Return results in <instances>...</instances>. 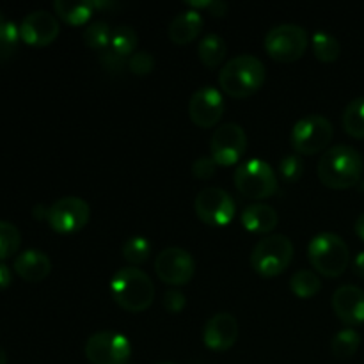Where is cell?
<instances>
[{"mask_svg":"<svg viewBox=\"0 0 364 364\" xmlns=\"http://www.w3.org/2000/svg\"><path fill=\"white\" fill-rule=\"evenodd\" d=\"M309 45V34L302 25L281 23L270 28L265 36V50L274 60L294 63L299 60Z\"/></svg>","mask_w":364,"mask_h":364,"instance_id":"cell-8","label":"cell"},{"mask_svg":"<svg viewBox=\"0 0 364 364\" xmlns=\"http://www.w3.org/2000/svg\"><path fill=\"white\" fill-rule=\"evenodd\" d=\"M84 43L92 50H105L110 46V38H112V28L107 21L96 20L92 23H89L87 27L84 28Z\"/></svg>","mask_w":364,"mask_h":364,"instance_id":"cell-28","label":"cell"},{"mask_svg":"<svg viewBox=\"0 0 364 364\" xmlns=\"http://www.w3.org/2000/svg\"><path fill=\"white\" fill-rule=\"evenodd\" d=\"M156 364H176V363H156Z\"/></svg>","mask_w":364,"mask_h":364,"instance_id":"cell-44","label":"cell"},{"mask_svg":"<svg viewBox=\"0 0 364 364\" xmlns=\"http://www.w3.org/2000/svg\"><path fill=\"white\" fill-rule=\"evenodd\" d=\"M226 110L223 92L212 85H203L192 92L188 102V114L194 124L201 128H210L219 123Z\"/></svg>","mask_w":364,"mask_h":364,"instance_id":"cell-14","label":"cell"},{"mask_svg":"<svg viewBox=\"0 0 364 364\" xmlns=\"http://www.w3.org/2000/svg\"><path fill=\"white\" fill-rule=\"evenodd\" d=\"M235 185L238 192L247 199H267L279 188L276 171L262 159H251L242 162L235 171Z\"/></svg>","mask_w":364,"mask_h":364,"instance_id":"cell-6","label":"cell"},{"mask_svg":"<svg viewBox=\"0 0 364 364\" xmlns=\"http://www.w3.org/2000/svg\"><path fill=\"white\" fill-rule=\"evenodd\" d=\"M59 20L55 14L45 9H38L28 13L20 23L21 41L31 46H46L55 41L59 36Z\"/></svg>","mask_w":364,"mask_h":364,"instance_id":"cell-15","label":"cell"},{"mask_svg":"<svg viewBox=\"0 0 364 364\" xmlns=\"http://www.w3.org/2000/svg\"><path fill=\"white\" fill-rule=\"evenodd\" d=\"M20 39V27L14 21L7 20L6 14L0 11V60L9 59L16 52Z\"/></svg>","mask_w":364,"mask_h":364,"instance_id":"cell-27","label":"cell"},{"mask_svg":"<svg viewBox=\"0 0 364 364\" xmlns=\"http://www.w3.org/2000/svg\"><path fill=\"white\" fill-rule=\"evenodd\" d=\"M84 352L91 364H128L132 358V345L124 334L100 331L89 336Z\"/></svg>","mask_w":364,"mask_h":364,"instance_id":"cell-9","label":"cell"},{"mask_svg":"<svg viewBox=\"0 0 364 364\" xmlns=\"http://www.w3.org/2000/svg\"><path fill=\"white\" fill-rule=\"evenodd\" d=\"M114 2H103V0H80V2H71V0H55L53 2V9H55L57 16L64 20L66 23L71 25H82L91 18L95 9H107V7H114Z\"/></svg>","mask_w":364,"mask_h":364,"instance_id":"cell-20","label":"cell"},{"mask_svg":"<svg viewBox=\"0 0 364 364\" xmlns=\"http://www.w3.org/2000/svg\"><path fill=\"white\" fill-rule=\"evenodd\" d=\"M316 171L326 187L341 191L359 185L363 180L364 160L354 146L336 144L323 153Z\"/></svg>","mask_w":364,"mask_h":364,"instance_id":"cell-1","label":"cell"},{"mask_svg":"<svg viewBox=\"0 0 364 364\" xmlns=\"http://www.w3.org/2000/svg\"><path fill=\"white\" fill-rule=\"evenodd\" d=\"M279 174L287 183H295L304 174V160L299 155H287L279 162Z\"/></svg>","mask_w":364,"mask_h":364,"instance_id":"cell-32","label":"cell"},{"mask_svg":"<svg viewBox=\"0 0 364 364\" xmlns=\"http://www.w3.org/2000/svg\"><path fill=\"white\" fill-rule=\"evenodd\" d=\"M208 9L213 16H223V14H226V11H228V4L220 2V0H212V4H210Z\"/></svg>","mask_w":364,"mask_h":364,"instance_id":"cell-38","label":"cell"},{"mask_svg":"<svg viewBox=\"0 0 364 364\" xmlns=\"http://www.w3.org/2000/svg\"><path fill=\"white\" fill-rule=\"evenodd\" d=\"M265 64L251 53H242L228 60L219 71V85L233 98H247L265 84Z\"/></svg>","mask_w":364,"mask_h":364,"instance_id":"cell-2","label":"cell"},{"mask_svg":"<svg viewBox=\"0 0 364 364\" xmlns=\"http://www.w3.org/2000/svg\"><path fill=\"white\" fill-rule=\"evenodd\" d=\"M308 258L313 269L318 270L322 276L340 277L350 262V249L340 235L323 231L309 242Z\"/></svg>","mask_w":364,"mask_h":364,"instance_id":"cell-4","label":"cell"},{"mask_svg":"<svg viewBox=\"0 0 364 364\" xmlns=\"http://www.w3.org/2000/svg\"><path fill=\"white\" fill-rule=\"evenodd\" d=\"M14 270L27 283H39L52 272V259L39 249H27L14 258Z\"/></svg>","mask_w":364,"mask_h":364,"instance_id":"cell-18","label":"cell"},{"mask_svg":"<svg viewBox=\"0 0 364 364\" xmlns=\"http://www.w3.org/2000/svg\"><path fill=\"white\" fill-rule=\"evenodd\" d=\"M240 327L238 320L231 313H215L203 329V341L213 352L230 350L238 340Z\"/></svg>","mask_w":364,"mask_h":364,"instance_id":"cell-16","label":"cell"},{"mask_svg":"<svg viewBox=\"0 0 364 364\" xmlns=\"http://www.w3.org/2000/svg\"><path fill=\"white\" fill-rule=\"evenodd\" d=\"M217 162L212 159V156H199V159L194 160L192 164V174L199 180H208L215 174Z\"/></svg>","mask_w":364,"mask_h":364,"instance_id":"cell-35","label":"cell"},{"mask_svg":"<svg viewBox=\"0 0 364 364\" xmlns=\"http://www.w3.org/2000/svg\"><path fill=\"white\" fill-rule=\"evenodd\" d=\"M21 244V233L9 220H0V259L16 255Z\"/></svg>","mask_w":364,"mask_h":364,"instance_id":"cell-31","label":"cell"},{"mask_svg":"<svg viewBox=\"0 0 364 364\" xmlns=\"http://www.w3.org/2000/svg\"><path fill=\"white\" fill-rule=\"evenodd\" d=\"M98 60H100V64H102L103 70L109 71V73H112V75L121 73V71L128 66L127 57H123V55H119L117 52H114L110 46L100 52Z\"/></svg>","mask_w":364,"mask_h":364,"instance_id":"cell-34","label":"cell"},{"mask_svg":"<svg viewBox=\"0 0 364 364\" xmlns=\"http://www.w3.org/2000/svg\"><path fill=\"white\" fill-rule=\"evenodd\" d=\"M162 304L169 313H180L185 308V304H187V299H185V295L181 291L167 290L164 294Z\"/></svg>","mask_w":364,"mask_h":364,"instance_id":"cell-36","label":"cell"},{"mask_svg":"<svg viewBox=\"0 0 364 364\" xmlns=\"http://www.w3.org/2000/svg\"><path fill=\"white\" fill-rule=\"evenodd\" d=\"M247 149V135L237 123H224L212 134L210 151L217 166H233Z\"/></svg>","mask_w":364,"mask_h":364,"instance_id":"cell-11","label":"cell"},{"mask_svg":"<svg viewBox=\"0 0 364 364\" xmlns=\"http://www.w3.org/2000/svg\"><path fill=\"white\" fill-rule=\"evenodd\" d=\"M194 210L199 219L208 226H226L235 219L237 203L220 187H205L198 192Z\"/></svg>","mask_w":364,"mask_h":364,"instance_id":"cell-10","label":"cell"},{"mask_svg":"<svg viewBox=\"0 0 364 364\" xmlns=\"http://www.w3.org/2000/svg\"><path fill=\"white\" fill-rule=\"evenodd\" d=\"M294 242L287 235H269L258 240L251 255V265L259 276L276 277L290 267Z\"/></svg>","mask_w":364,"mask_h":364,"instance_id":"cell-5","label":"cell"},{"mask_svg":"<svg viewBox=\"0 0 364 364\" xmlns=\"http://www.w3.org/2000/svg\"><path fill=\"white\" fill-rule=\"evenodd\" d=\"M155 272L160 281L173 287L191 283L196 274V259L181 247H167L155 259Z\"/></svg>","mask_w":364,"mask_h":364,"instance_id":"cell-13","label":"cell"},{"mask_svg":"<svg viewBox=\"0 0 364 364\" xmlns=\"http://www.w3.org/2000/svg\"><path fill=\"white\" fill-rule=\"evenodd\" d=\"M290 288L297 297L309 299V297H315V295L318 294L320 288H322V281H320V277L316 276L313 270L302 269V270H297V272L291 276Z\"/></svg>","mask_w":364,"mask_h":364,"instance_id":"cell-26","label":"cell"},{"mask_svg":"<svg viewBox=\"0 0 364 364\" xmlns=\"http://www.w3.org/2000/svg\"><path fill=\"white\" fill-rule=\"evenodd\" d=\"M313 53L322 63H334L341 53L340 39L326 31H316L311 38Z\"/></svg>","mask_w":364,"mask_h":364,"instance_id":"cell-23","label":"cell"},{"mask_svg":"<svg viewBox=\"0 0 364 364\" xmlns=\"http://www.w3.org/2000/svg\"><path fill=\"white\" fill-rule=\"evenodd\" d=\"M240 220L251 233H270L279 224V213L267 203H252L242 210Z\"/></svg>","mask_w":364,"mask_h":364,"instance_id":"cell-19","label":"cell"},{"mask_svg":"<svg viewBox=\"0 0 364 364\" xmlns=\"http://www.w3.org/2000/svg\"><path fill=\"white\" fill-rule=\"evenodd\" d=\"M13 283V274H11V269L6 265V263H0V290L7 288Z\"/></svg>","mask_w":364,"mask_h":364,"instance_id":"cell-37","label":"cell"},{"mask_svg":"<svg viewBox=\"0 0 364 364\" xmlns=\"http://www.w3.org/2000/svg\"><path fill=\"white\" fill-rule=\"evenodd\" d=\"M121 251H123L124 259L128 263H132V267H135L148 262V258L151 256V244L144 237H132L128 240H124Z\"/></svg>","mask_w":364,"mask_h":364,"instance_id":"cell-30","label":"cell"},{"mask_svg":"<svg viewBox=\"0 0 364 364\" xmlns=\"http://www.w3.org/2000/svg\"><path fill=\"white\" fill-rule=\"evenodd\" d=\"M228 46L219 34H206L198 45V55L205 66L215 68L226 59Z\"/></svg>","mask_w":364,"mask_h":364,"instance_id":"cell-22","label":"cell"},{"mask_svg":"<svg viewBox=\"0 0 364 364\" xmlns=\"http://www.w3.org/2000/svg\"><path fill=\"white\" fill-rule=\"evenodd\" d=\"M91 217L87 201L77 196H66L48 206V224L57 233H75L80 231Z\"/></svg>","mask_w":364,"mask_h":364,"instance_id":"cell-12","label":"cell"},{"mask_svg":"<svg viewBox=\"0 0 364 364\" xmlns=\"http://www.w3.org/2000/svg\"><path fill=\"white\" fill-rule=\"evenodd\" d=\"M354 272L355 276L363 277L364 279V251L358 252V256L354 258Z\"/></svg>","mask_w":364,"mask_h":364,"instance_id":"cell-39","label":"cell"},{"mask_svg":"<svg viewBox=\"0 0 364 364\" xmlns=\"http://www.w3.org/2000/svg\"><path fill=\"white\" fill-rule=\"evenodd\" d=\"M203 16L198 9H188L176 14L169 23V39L174 45H188L203 28Z\"/></svg>","mask_w":364,"mask_h":364,"instance_id":"cell-21","label":"cell"},{"mask_svg":"<svg viewBox=\"0 0 364 364\" xmlns=\"http://www.w3.org/2000/svg\"><path fill=\"white\" fill-rule=\"evenodd\" d=\"M139 36L135 28L128 27V25H121L112 31V38H110V48L117 52L123 57H130L135 53L137 48Z\"/></svg>","mask_w":364,"mask_h":364,"instance_id":"cell-29","label":"cell"},{"mask_svg":"<svg viewBox=\"0 0 364 364\" xmlns=\"http://www.w3.org/2000/svg\"><path fill=\"white\" fill-rule=\"evenodd\" d=\"M0 364H7V354L2 347H0Z\"/></svg>","mask_w":364,"mask_h":364,"instance_id":"cell-42","label":"cell"},{"mask_svg":"<svg viewBox=\"0 0 364 364\" xmlns=\"http://www.w3.org/2000/svg\"><path fill=\"white\" fill-rule=\"evenodd\" d=\"M333 309L347 326H361L364 323V290L354 284L336 288L333 295Z\"/></svg>","mask_w":364,"mask_h":364,"instance_id":"cell-17","label":"cell"},{"mask_svg":"<svg viewBox=\"0 0 364 364\" xmlns=\"http://www.w3.org/2000/svg\"><path fill=\"white\" fill-rule=\"evenodd\" d=\"M359 191H363V192H364V176H363V180L359 181Z\"/></svg>","mask_w":364,"mask_h":364,"instance_id":"cell-43","label":"cell"},{"mask_svg":"<svg viewBox=\"0 0 364 364\" xmlns=\"http://www.w3.org/2000/svg\"><path fill=\"white\" fill-rule=\"evenodd\" d=\"M343 128L352 137L364 139V96L354 98L345 107Z\"/></svg>","mask_w":364,"mask_h":364,"instance_id":"cell-24","label":"cell"},{"mask_svg":"<svg viewBox=\"0 0 364 364\" xmlns=\"http://www.w3.org/2000/svg\"><path fill=\"white\" fill-rule=\"evenodd\" d=\"M110 294L117 306L128 313L146 311L155 299V284L144 270L123 267L110 279Z\"/></svg>","mask_w":364,"mask_h":364,"instance_id":"cell-3","label":"cell"},{"mask_svg":"<svg viewBox=\"0 0 364 364\" xmlns=\"http://www.w3.org/2000/svg\"><path fill=\"white\" fill-rule=\"evenodd\" d=\"M354 230H355V235H358L361 240H364V212L358 217V219H355Z\"/></svg>","mask_w":364,"mask_h":364,"instance_id":"cell-40","label":"cell"},{"mask_svg":"<svg viewBox=\"0 0 364 364\" xmlns=\"http://www.w3.org/2000/svg\"><path fill=\"white\" fill-rule=\"evenodd\" d=\"M155 68V57L146 50H139L128 57V70L134 75H149Z\"/></svg>","mask_w":364,"mask_h":364,"instance_id":"cell-33","label":"cell"},{"mask_svg":"<svg viewBox=\"0 0 364 364\" xmlns=\"http://www.w3.org/2000/svg\"><path fill=\"white\" fill-rule=\"evenodd\" d=\"M359 345H361V334L348 327V329L334 334L333 341H331V350L338 359H348L358 352Z\"/></svg>","mask_w":364,"mask_h":364,"instance_id":"cell-25","label":"cell"},{"mask_svg":"<svg viewBox=\"0 0 364 364\" xmlns=\"http://www.w3.org/2000/svg\"><path fill=\"white\" fill-rule=\"evenodd\" d=\"M34 217L36 219H48V208H45L43 205H38L34 208Z\"/></svg>","mask_w":364,"mask_h":364,"instance_id":"cell-41","label":"cell"},{"mask_svg":"<svg viewBox=\"0 0 364 364\" xmlns=\"http://www.w3.org/2000/svg\"><path fill=\"white\" fill-rule=\"evenodd\" d=\"M333 137L334 127L326 116L308 114L294 124L290 141L297 155H316L331 144Z\"/></svg>","mask_w":364,"mask_h":364,"instance_id":"cell-7","label":"cell"}]
</instances>
